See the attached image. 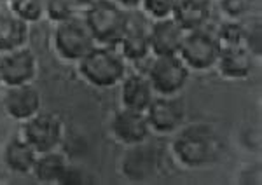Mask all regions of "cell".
<instances>
[{"label":"cell","mask_w":262,"mask_h":185,"mask_svg":"<svg viewBox=\"0 0 262 185\" xmlns=\"http://www.w3.org/2000/svg\"><path fill=\"white\" fill-rule=\"evenodd\" d=\"M79 72L96 87H111L126 77V63L108 45H95L79 60Z\"/></svg>","instance_id":"cell-1"},{"label":"cell","mask_w":262,"mask_h":185,"mask_svg":"<svg viewBox=\"0 0 262 185\" xmlns=\"http://www.w3.org/2000/svg\"><path fill=\"white\" fill-rule=\"evenodd\" d=\"M126 18L128 12L114 0H95L84 12V19L95 40L108 48L121 42L122 32L126 28Z\"/></svg>","instance_id":"cell-2"},{"label":"cell","mask_w":262,"mask_h":185,"mask_svg":"<svg viewBox=\"0 0 262 185\" xmlns=\"http://www.w3.org/2000/svg\"><path fill=\"white\" fill-rule=\"evenodd\" d=\"M173 152L182 165L198 168L208 165L217 154V140L212 129L205 124H194L182 129L173 142Z\"/></svg>","instance_id":"cell-3"},{"label":"cell","mask_w":262,"mask_h":185,"mask_svg":"<svg viewBox=\"0 0 262 185\" xmlns=\"http://www.w3.org/2000/svg\"><path fill=\"white\" fill-rule=\"evenodd\" d=\"M96 45V40L88 27L86 19L79 16L56 23L54 30V48L63 60L79 61Z\"/></svg>","instance_id":"cell-4"},{"label":"cell","mask_w":262,"mask_h":185,"mask_svg":"<svg viewBox=\"0 0 262 185\" xmlns=\"http://www.w3.org/2000/svg\"><path fill=\"white\" fill-rule=\"evenodd\" d=\"M219 53H221V44L215 37V32L203 27L185 32L179 56L189 70H208L217 63Z\"/></svg>","instance_id":"cell-5"},{"label":"cell","mask_w":262,"mask_h":185,"mask_svg":"<svg viewBox=\"0 0 262 185\" xmlns=\"http://www.w3.org/2000/svg\"><path fill=\"white\" fill-rule=\"evenodd\" d=\"M147 79L158 95H177L187 82L189 68L179 54L156 56L149 66Z\"/></svg>","instance_id":"cell-6"},{"label":"cell","mask_w":262,"mask_h":185,"mask_svg":"<svg viewBox=\"0 0 262 185\" xmlns=\"http://www.w3.org/2000/svg\"><path fill=\"white\" fill-rule=\"evenodd\" d=\"M63 136V124L53 113L37 112L35 115L25 121L23 138L39 154L49 152L58 147Z\"/></svg>","instance_id":"cell-7"},{"label":"cell","mask_w":262,"mask_h":185,"mask_svg":"<svg viewBox=\"0 0 262 185\" xmlns=\"http://www.w3.org/2000/svg\"><path fill=\"white\" fill-rule=\"evenodd\" d=\"M145 117L149 128L158 133H171L179 129L185 119V105L175 95L154 96L149 107L145 108Z\"/></svg>","instance_id":"cell-8"},{"label":"cell","mask_w":262,"mask_h":185,"mask_svg":"<svg viewBox=\"0 0 262 185\" xmlns=\"http://www.w3.org/2000/svg\"><path fill=\"white\" fill-rule=\"evenodd\" d=\"M37 70V60L32 49L18 48L0 53V79L9 86L30 82Z\"/></svg>","instance_id":"cell-9"},{"label":"cell","mask_w":262,"mask_h":185,"mask_svg":"<svg viewBox=\"0 0 262 185\" xmlns=\"http://www.w3.org/2000/svg\"><path fill=\"white\" fill-rule=\"evenodd\" d=\"M149 30L150 23L142 12H128L126 18V28L121 37V48L126 60L140 61L150 53L149 44Z\"/></svg>","instance_id":"cell-10"},{"label":"cell","mask_w":262,"mask_h":185,"mask_svg":"<svg viewBox=\"0 0 262 185\" xmlns=\"http://www.w3.org/2000/svg\"><path fill=\"white\" fill-rule=\"evenodd\" d=\"M112 133L126 145H140L149 134V121L145 112L122 107L112 119Z\"/></svg>","instance_id":"cell-11"},{"label":"cell","mask_w":262,"mask_h":185,"mask_svg":"<svg viewBox=\"0 0 262 185\" xmlns=\"http://www.w3.org/2000/svg\"><path fill=\"white\" fill-rule=\"evenodd\" d=\"M185 32L179 27L171 16L156 19L149 30L150 53L154 56H166V54H179Z\"/></svg>","instance_id":"cell-12"},{"label":"cell","mask_w":262,"mask_h":185,"mask_svg":"<svg viewBox=\"0 0 262 185\" xmlns=\"http://www.w3.org/2000/svg\"><path fill=\"white\" fill-rule=\"evenodd\" d=\"M4 108L12 119L27 121L40 110V95L30 82L9 86L4 95Z\"/></svg>","instance_id":"cell-13"},{"label":"cell","mask_w":262,"mask_h":185,"mask_svg":"<svg viewBox=\"0 0 262 185\" xmlns=\"http://www.w3.org/2000/svg\"><path fill=\"white\" fill-rule=\"evenodd\" d=\"M219 72L226 79H245L253 68V53L247 45H231L221 48L217 63Z\"/></svg>","instance_id":"cell-14"},{"label":"cell","mask_w":262,"mask_h":185,"mask_svg":"<svg viewBox=\"0 0 262 185\" xmlns=\"http://www.w3.org/2000/svg\"><path fill=\"white\" fill-rule=\"evenodd\" d=\"M210 0H175L171 18L184 32L203 28L210 19Z\"/></svg>","instance_id":"cell-15"},{"label":"cell","mask_w":262,"mask_h":185,"mask_svg":"<svg viewBox=\"0 0 262 185\" xmlns=\"http://www.w3.org/2000/svg\"><path fill=\"white\" fill-rule=\"evenodd\" d=\"M152 98H154V89H152V84L147 79V75L133 74L122 79V86H121L122 107L145 112V108L149 107Z\"/></svg>","instance_id":"cell-16"},{"label":"cell","mask_w":262,"mask_h":185,"mask_svg":"<svg viewBox=\"0 0 262 185\" xmlns=\"http://www.w3.org/2000/svg\"><path fill=\"white\" fill-rule=\"evenodd\" d=\"M28 37V23L11 11L0 7V53L23 48Z\"/></svg>","instance_id":"cell-17"},{"label":"cell","mask_w":262,"mask_h":185,"mask_svg":"<svg viewBox=\"0 0 262 185\" xmlns=\"http://www.w3.org/2000/svg\"><path fill=\"white\" fill-rule=\"evenodd\" d=\"M39 152L25 140L23 136H14L7 142L6 149H4V159L9 170L16 171V173H28L32 171L35 159Z\"/></svg>","instance_id":"cell-18"},{"label":"cell","mask_w":262,"mask_h":185,"mask_svg":"<svg viewBox=\"0 0 262 185\" xmlns=\"http://www.w3.org/2000/svg\"><path fill=\"white\" fill-rule=\"evenodd\" d=\"M69 168V161L67 157L60 152L49 150V152H42L37 155L35 165H33L32 171L40 182L46 183H60L63 173Z\"/></svg>","instance_id":"cell-19"},{"label":"cell","mask_w":262,"mask_h":185,"mask_svg":"<svg viewBox=\"0 0 262 185\" xmlns=\"http://www.w3.org/2000/svg\"><path fill=\"white\" fill-rule=\"evenodd\" d=\"M221 48H231V45H245V37H247V30L243 28L242 23L236 19H229L222 23L215 32Z\"/></svg>","instance_id":"cell-20"},{"label":"cell","mask_w":262,"mask_h":185,"mask_svg":"<svg viewBox=\"0 0 262 185\" xmlns=\"http://www.w3.org/2000/svg\"><path fill=\"white\" fill-rule=\"evenodd\" d=\"M11 11L27 23H35L46 14V0H11Z\"/></svg>","instance_id":"cell-21"},{"label":"cell","mask_w":262,"mask_h":185,"mask_svg":"<svg viewBox=\"0 0 262 185\" xmlns=\"http://www.w3.org/2000/svg\"><path fill=\"white\" fill-rule=\"evenodd\" d=\"M75 7L77 6L74 0H46V14L54 23H61L75 16Z\"/></svg>","instance_id":"cell-22"},{"label":"cell","mask_w":262,"mask_h":185,"mask_svg":"<svg viewBox=\"0 0 262 185\" xmlns=\"http://www.w3.org/2000/svg\"><path fill=\"white\" fill-rule=\"evenodd\" d=\"M142 6L152 19H161L171 16L175 0H142Z\"/></svg>","instance_id":"cell-23"},{"label":"cell","mask_w":262,"mask_h":185,"mask_svg":"<svg viewBox=\"0 0 262 185\" xmlns=\"http://www.w3.org/2000/svg\"><path fill=\"white\" fill-rule=\"evenodd\" d=\"M221 6H222V11L226 12L231 19H236L247 11L248 0H222Z\"/></svg>","instance_id":"cell-24"},{"label":"cell","mask_w":262,"mask_h":185,"mask_svg":"<svg viewBox=\"0 0 262 185\" xmlns=\"http://www.w3.org/2000/svg\"><path fill=\"white\" fill-rule=\"evenodd\" d=\"M82 182V175H81V171L77 170V168H74V166H70L67 168V171L63 173L61 176V180H60V183H81Z\"/></svg>","instance_id":"cell-25"},{"label":"cell","mask_w":262,"mask_h":185,"mask_svg":"<svg viewBox=\"0 0 262 185\" xmlns=\"http://www.w3.org/2000/svg\"><path fill=\"white\" fill-rule=\"evenodd\" d=\"M114 2H117L121 7H126V9H135V7L140 6L142 0H114Z\"/></svg>","instance_id":"cell-26"},{"label":"cell","mask_w":262,"mask_h":185,"mask_svg":"<svg viewBox=\"0 0 262 185\" xmlns=\"http://www.w3.org/2000/svg\"><path fill=\"white\" fill-rule=\"evenodd\" d=\"M93 2H95V0H74L75 6H81V7H88V6H91Z\"/></svg>","instance_id":"cell-27"},{"label":"cell","mask_w":262,"mask_h":185,"mask_svg":"<svg viewBox=\"0 0 262 185\" xmlns=\"http://www.w3.org/2000/svg\"><path fill=\"white\" fill-rule=\"evenodd\" d=\"M2 2H11V0H0V4H2Z\"/></svg>","instance_id":"cell-28"},{"label":"cell","mask_w":262,"mask_h":185,"mask_svg":"<svg viewBox=\"0 0 262 185\" xmlns=\"http://www.w3.org/2000/svg\"><path fill=\"white\" fill-rule=\"evenodd\" d=\"M2 84H4V82H2V79H0V89H2Z\"/></svg>","instance_id":"cell-29"}]
</instances>
